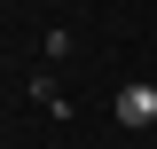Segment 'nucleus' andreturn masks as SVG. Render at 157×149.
<instances>
[{"instance_id":"1","label":"nucleus","mask_w":157,"mask_h":149,"mask_svg":"<svg viewBox=\"0 0 157 149\" xmlns=\"http://www.w3.org/2000/svg\"><path fill=\"white\" fill-rule=\"evenodd\" d=\"M118 126H157V86H118Z\"/></svg>"}]
</instances>
